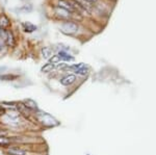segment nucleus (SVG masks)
<instances>
[{
	"label": "nucleus",
	"instance_id": "obj_1",
	"mask_svg": "<svg viewBox=\"0 0 156 155\" xmlns=\"http://www.w3.org/2000/svg\"><path fill=\"white\" fill-rule=\"evenodd\" d=\"M60 30L64 32V33L73 34L78 30V25L74 21H71V20L65 21L64 23L60 25Z\"/></svg>",
	"mask_w": 156,
	"mask_h": 155
},
{
	"label": "nucleus",
	"instance_id": "obj_2",
	"mask_svg": "<svg viewBox=\"0 0 156 155\" xmlns=\"http://www.w3.org/2000/svg\"><path fill=\"white\" fill-rule=\"evenodd\" d=\"M54 14L56 17H58V18L62 19V20H65V21H69L73 16L72 12H68L67 9H62V7H59V6L54 7Z\"/></svg>",
	"mask_w": 156,
	"mask_h": 155
},
{
	"label": "nucleus",
	"instance_id": "obj_3",
	"mask_svg": "<svg viewBox=\"0 0 156 155\" xmlns=\"http://www.w3.org/2000/svg\"><path fill=\"white\" fill-rule=\"evenodd\" d=\"M57 6L62 7V9H67L68 12H72V14H77L78 15V12H76V9H75L74 7L71 5V3L69 2V0H58V4H57Z\"/></svg>",
	"mask_w": 156,
	"mask_h": 155
},
{
	"label": "nucleus",
	"instance_id": "obj_4",
	"mask_svg": "<svg viewBox=\"0 0 156 155\" xmlns=\"http://www.w3.org/2000/svg\"><path fill=\"white\" fill-rule=\"evenodd\" d=\"M4 44H6L7 46H15V43H16V40H15V36L12 33V30L9 29H6V33H5V37H4Z\"/></svg>",
	"mask_w": 156,
	"mask_h": 155
},
{
	"label": "nucleus",
	"instance_id": "obj_5",
	"mask_svg": "<svg viewBox=\"0 0 156 155\" xmlns=\"http://www.w3.org/2000/svg\"><path fill=\"white\" fill-rule=\"evenodd\" d=\"M76 81V76H75L74 74H69V75H66L65 77H62V79L59 80L60 83L62 84V86H71L73 84L74 82Z\"/></svg>",
	"mask_w": 156,
	"mask_h": 155
},
{
	"label": "nucleus",
	"instance_id": "obj_6",
	"mask_svg": "<svg viewBox=\"0 0 156 155\" xmlns=\"http://www.w3.org/2000/svg\"><path fill=\"white\" fill-rule=\"evenodd\" d=\"M74 1L76 2V3L79 4V5L81 6L87 12H92L93 6H94V5H93V4H90V2L87 1V0H74Z\"/></svg>",
	"mask_w": 156,
	"mask_h": 155
},
{
	"label": "nucleus",
	"instance_id": "obj_7",
	"mask_svg": "<svg viewBox=\"0 0 156 155\" xmlns=\"http://www.w3.org/2000/svg\"><path fill=\"white\" fill-rule=\"evenodd\" d=\"M40 120H41V122L43 124L49 125V126L56 124V123H55L56 121H55L54 119H52L51 117H50L49 114H42V116H40Z\"/></svg>",
	"mask_w": 156,
	"mask_h": 155
},
{
	"label": "nucleus",
	"instance_id": "obj_8",
	"mask_svg": "<svg viewBox=\"0 0 156 155\" xmlns=\"http://www.w3.org/2000/svg\"><path fill=\"white\" fill-rule=\"evenodd\" d=\"M11 26V21L7 18L4 14H2L0 16V28L2 29H9V27Z\"/></svg>",
	"mask_w": 156,
	"mask_h": 155
},
{
	"label": "nucleus",
	"instance_id": "obj_9",
	"mask_svg": "<svg viewBox=\"0 0 156 155\" xmlns=\"http://www.w3.org/2000/svg\"><path fill=\"white\" fill-rule=\"evenodd\" d=\"M22 26H23L24 31L25 32H28V33H30V32L36 31L37 28L36 25H34L32 23H30V22H24V23L22 24Z\"/></svg>",
	"mask_w": 156,
	"mask_h": 155
},
{
	"label": "nucleus",
	"instance_id": "obj_10",
	"mask_svg": "<svg viewBox=\"0 0 156 155\" xmlns=\"http://www.w3.org/2000/svg\"><path fill=\"white\" fill-rule=\"evenodd\" d=\"M57 55L59 56L60 61H65V62H72V61H74V57L71 56L69 53H67V52H65V51H59L58 53H57Z\"/></svg>",
	"mask_w": 156,
	"mask_h": 155
},
{
	"label": "nucleus",
	"instance_id": "obj_11",
	"mask_svg": "<svg viewBox=\"0 0 156 155\" xmlns=\"http://www.w3.org/2000/svg\"><path fill=\"white\" fill-rule=\"evenodd\" d=\"M41 52H42V56L45 59H49L50 57L53 55V51H52V49L50 47H44V48H42Z\"/></svg>",
	"mask_w": 156,
	"mask_h": 155
},
{
	"label": "nucleus",
	"instance_id": "obj_12",
	"mask_svg": "<svg viewBox=\"0 0 156 155\" xmlns=\"http://www.w3.org/2000/svg\"><path fill=\"white\" fill-rule=\"evenodd\" d=\"M7 153L9 155H26V152L24 150L19 148H9L7 149Z\"/></svg>",
	"mask_w": 156,
	"mask_h": 155
},
{
	"label": "nucleus",
	"instance_id": "obj_13",
	"mask_svg": "<svg viewBox=\"0 0 156 155\" xmlns=\"http://www.w3.org/2000/svg\"><path fill=\"white\" fill-rule=\"evenodd\" d=\"M24 105L29 109H37V104L34 100L32 99H26L24 100Z\"/></svg>",
	"mask_w": 156,
	"mask_h": 155
},
{
	"label": "nucleus",
	"instance_id": "obj_14",
	"mask_svg": "<svg viewBox=\"0 0 156 155\" xmlns=\"http://www.w3.org/2000/svg\"><path fill=\"white\" fill-rule=\"evenodd\" d=\"M17 75H12V74H4V75H0V80L3 81H11L15 80L17 78Z\"/></svg>",
	"mask_w": 156,
	"mask_h": 155
},
{
	"label": "nucleus",
	"instance_id": "obj_15",
	"mask_svg": "<svg viewBox=\"0 0 156 155\" xmlns=\"http://www.w3.org/2000/svg\"><path fill=\"white\" fill-rule=\"evenodd\" d=\"M53 69H54V65L48 62V64H45L44 66L42 67L41 71L43 72V73H49V72H51Z\"/></svg>",
	"mask_w": 156,
	"mask_h": 155
},
{
	"label": "nucleus",
	"instance_id": "obj_16",
	"mask_svg": "<svg viewBox=\"0 0 156 155\" xmlns=\"http://www.w3.org/2000/svg\"><path fill=\"white\" fill-rule=\"evenodd\" d=\"M75 73L78 74V75H87V73H89V69H87L85 66H82L81 68H79L77 71H75Z\"/></svg>",
	"mask_w": 156,
	"mask_h": 155
},
{
	"label": "nucleus",
	"instance_id": "obj_17",
	"mask_svg": "<svg viewBox=\"0 0 156 155\" xmlns=\"http://www.w3.org/2000/svg\"><path fill=\"white\" fill-rule=\"evenodd\" d=\"M11 144V141H9L7 137L5 136H0V146L4 147V146H9Z\"/></svg>",
	"mask_w": 156,
	"mask_h": 155
},
{
	"label": "nucleus",
	"instance_id": "obj_18",
	"mask_svg": "<svg viewBox=\"0 0 156 155\" xmlns=\"http://www.w3.org/2000/svg\"><path fill=\"white\" fill-rule=\"evenodd\" d=\"M50 64H58V62H60V58H59V56L57 55V54H54V55H52L51 57H50Z\"/></svg>",
	"mask_w": 156,
	"mask_h": 155
},
{
	"label": "nucleus",
	"instance_id": "obj_19",
	"mask_svg": "<svg viewBox=\"0 0 156 155\" xmlns=\"http://www.w3.org/2000/svg\"><path fill=\"white\" fill-rule=\"evenodd\" d=\"M66 67H67V64H65V62H58V64H57V66H56V68L57 69H62V70H65L66 69Z\"/></svg>",
	"mask_w": 156,
	"mask_h": 155
},
{
	"label": "nucleus",
	"instance_id": "obj_20",
	"mask_svg": "<svg viewBox=\"0 0 156 155\" xmlns=\"http://www.w3.org/2000/svg\"><path fill=\"white\" fill-rule=\"evenodd\" d=\"M3 46H4V41L2 39H0V51L3 48Z\"/></svg>",
	"mask_w": 156,
	"mask_h": 155
},
{
	"label": "nucleus",
	"instance_id": "obj_21",
	"mask_svg": "<svg viewBox=\"0 0 156 155\" xmlns=\"http://www.w3.org/2000/svg\"><path fill=\"white\" fill-rule=\"evenodd\" d=\"M87 1H89L90 4H95V3H97V2H98V0H87Z\"/></svg>",
	"mask_w": 156,
	"mask_h": 155
},
{
	"label": "nucleus",
	"instance_id": "obj_22",
	"mask_svg": "<svg viewBox=\"0 0 156 155\" xmlns=\"http://www.w3.org/2000/svg\"><path fill=\"white\" fill-rule=\"evenodd\" d=\"M2 114H4V111L2 108H0V116H2Z\"/></svg>",
	"mask_w": 156,
	"mask_h": 155
}]
</instances>
